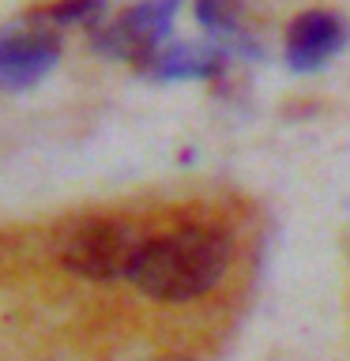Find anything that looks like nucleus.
Returning a JSON list of instances; mask_svg holds the SVG:
<instances>
[{
    "instance_id": "nucleus-1",
    "label": "nucleus",
    "mask_w": 350,
    "mask_h": 361,
    "mask_svg": "<svg viewBox=\"0 0 350 361\" xmlns=\"http://www.w3.org/2000/svg\"><path fill=\"white\" fill-rule=\"evenodd\" d=\"M234 259V237L219 226H181L162 237H147L135 264L128 271V282L140 293L155 301L185 305L200 301L226 279Z\"/></svg>"
},
{
    "instance_id": "nucleus-5",
    "label": "nucleus",
    "mask_w": 350,
    "mask_h": 361,
    "mask_svg": "<svg viewBox=\"0 0 350 361\" xmlns=\"http://www.w3.org/2000/svg\"><path fill=\"white\" fill-rule=\"evenodd\" d=\"M346 45V23L332 11H301L286 30V64L294 72H320Z\"/></svg>"
},
{
    "instance_id": "nucleus-8",
    "label": "nucleus",
    "mask_w": 350,
    "mask_h": 361,
    "mask_svg": "<svg viewBox=\"0 0 350 361\" xmlns=\"http://www.w3.org/2000/svg\"><path fill=\"white\" fill-rule=\"evenodd\" d=\"M196 19L203 30H211L215 38H226V42H237L241 49H248L245 38H241V8L237 0H196Z\"/></svg>"
},
{
    "instance_id": "nucleus-7",
    "label": "nucleus",
    "mask_w": 350,
    "mask_h": 361,
    "mask_svg": "<svg viewBox=\"0 0 350 361\" xmlns=\"http://www.w3.org/2000/svg\"><path fill=\"white\" fill-rule=\"evenodd\" d=\"M102 16H106V0H56V4L34 11V19L53 27V30H64V27H90L95 30Z\"/></svg>"
},
{
    "instance_id": "nucleus-9",
    "label": "nucleus",
    "mask_w": 350,
    "mask_h": 361,
    "mask_svg": "<svg viewBox=\"0 0 350 361\" xmlns=\"http://www.w3.org/2000/svg\"><path fill=\"white\" fill-rule=\"evenodd\" d=\"M151 361H188V357H151Z\"/></svg>"
},
{
    "instance_id": "nucleus-2",
    "label": "nucleus",
    "mask_w": 350,
    "mask_h": 361,
    "mask_svg": "<svg viewBox=\"0 0 350 361\" xmlns=\"http://www.w3.org/2000/svg\"><path fill=\"white\" fill-rule=\"evenodd\" d=\"M147 237L121 219H79L72 230L61 237L56 252L61 267L87 282H117L128 279V271L140 256Z\"/></svg>"
},
{
    "instance_id": "nucleus-6",
    "label": "nucleus",
    "mask_w": 350,
    "mask_h": 361,
    "mask_svg": "<svg viewBox=\"0 0 350 361\" xmlns=\"http://www.w3.org/2000/svg\"><path fill=\"white\" fill-rule=\"evenodd\" d=\"M226 64V49L211 42H174L151 61L147 75L162 79V83H177V79H211L219 75Z\"/></svg>"
},
{
    "instance_id": "nucleus-4",
    "label": "nucleus",
    "mask_w": 350,
    "mask_h": 361,
    "mask_svg": "<svg viewBox=\"0 0 350 361\" xmlns=\"http://www.w3.org/2000/svg\"><path fill=\"white\" fill-rule=\"evenodd\" d=\"M61 61V30L45 27L38 19L16 23L0 30V87L27 90L45 79Z\"/></svg>"
},
{
    "instance_id": "nucleus-3",
    "label": "nucleus",
    "mask_w": 350,
    "mask_h": 361,
    "mask_svg": "<svg viewBox=\"0 0 350 361\" xmlns=\"http://www.w3.org/2000/svg\"><path fill=\"white\" fill-rule=\"evenodd\" d=\"M177 11L181 0H140L135 8L121 11L113 23H98L90 30V49L113 56V61L151 68V61L166 49Z\"/></svg>"
}]
</instances>
